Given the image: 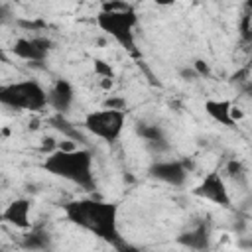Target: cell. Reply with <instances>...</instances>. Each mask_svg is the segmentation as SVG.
I'll use <instances>...</instances> for the list:
<instances>
[{"mask_svg": "<svg viewBox=\"0 0 252 252\" xmlns=\"http://www.w3.org/2000/svg\"><path fill=\"white\" fill-rule=\"evenodd\" d=\"M93 69H94L96 77H100L102 81H112L114 79V69L104 59H94L93 61Z\"/></svg>", "mask_w": 252, "mask_h": 252, "instance_id": "17", "label": "cell"}, {"mask_svg": "<svg viewBox=\"0 0 252 252\" xmlns=\"http://www.w3.org/2000/svg\"><path fill=\"white\" fill-rule=\"evenodd\" d=\"M224 175L232 183H236V187H240V189L248 187V171H246V167H244V163L240 159H236V158L228 159L226 165H224Z\"/></svg>", "mask_w": 252, "mask_h": 252, "instance_id": "16", "label": "cell"}, {"mask_svg": "<svg viewBox=\"0 0 252 252\" xmlns=\"http://www.w3.org/2000/svg\"><path fill=\"white\" fill-rule=\"evenodd\" d=\"M203 108H205V112H207L215 122H219L220 126H226V128L236 126V122H234V118H232V108H234V104H232L228 98H209V100H205Z\"/></svg>", "mask_w": 252, "mask_h": 252, "instance_id": "13", "label": "cell"}, {"mask_svg": "<svg viewBox=\"0 0 252 252\" xmlns=\"http://www.w3.org/2000/svg\"><path fill=\"white\" fill-rule=\"evenodd\" d=\"M191 173V163L187 159H156L148 167V175L159 183L181 189L187 185Z\"/></svg>", "mask_w": 252, "mask_h": 252, "instance_id": "7", "label": "cell"}, {"mask_svg": "<svg viewBox=\"0 0 252 252\" xmlns=\"http://www.w3.org/2000/svg\"><path fill=\"white\" fill-rule=\"evenodd\" d=\"M32 209H33L32 199H28V197H16L14 201H10L4 207L2 220L8 222L14 228L30 230L32 228Z\"/></svg>", "mask_w": 252, "mask_h": 252, "instance_id": "10", "label": "cell"}, {"mask_svg": "<svg viewBox=\"0 0 252 252\" xmlns=\"http://www.w3.org/2000/svg\"><path fill=\"white\" fill-rule=\"evenodd\" d=\"M102 108H110V110H126L128 108V100L124 96H116L110 94L102 100Z\"/></svg>", "mask_w": 252, "mask_h": 252, "instance_id": "18", "label": "cell"}, {"mask_svg": "<svg viewBox=\"0 0 252 252\" xmlns=\"http://www.w3.org/2000/svg\"><path fill=\"white\" fill-rule=\"evenodd\" d=\"M191 65H193V69L197 71L199 79H201V77H209V75H211V67H209V63H207L205 59H195Z\"/></svg>", "mask_w": 252, "mask_h": 252, "instance_id": "19", "label": "cell"}, {"mask_svg": "<svg viewBox=\"0 0 252 252\" xmlns=\"http://www.w3.org/2000/svg\"><path fill=\"white\" fill-rule=\"evenodd\" d=\"M126 126V110H110V108H98L91 110L83 118V130L89 136H94L106 144L118 142Z\"/></svg>", "mask_w": 252, "mask_h": 252, "instance_id": "5", "label": "cell"}, {"mask_svg": "<svg viewBox=\"0 0 252 252\" xmlns=\"http://www.w3.org/2000/svg\"><path fill=\"white\" fill-rule=\"evenodd\" d=\"M49 124H51L57 132H61L69 142H87V138L83 136V132L79 130V126L73 124L65 114H53V116L49 118Z\"/></svg>", "mask_w": 252, "mask_h": 252, "instance_id": "15", "label": "cell"}, {"mask_svg": "<svg viewBox=\"0 0 252 252\" xmlns=\"http://www.w3.org/2000/svg\"><path fill=\"white\" fill-rule=\"evenodd\" d=\"M118 203L93 197L73 199L63 205V215L71 224L94 234L112 248L124 240L118 230Z\"/></svg>", "mask_w": 252, "mask_h": 252, "instance_id": "1", "label": "cell"}, {"mask_svg": "<svg viewBox=\"0 0 252 252\" xmlns=\"http://www.w3.org/2000/svg\"><path fill=\"white\" fill-rule=\"evenodd\" d=\"M47 96L49 108H53L55 114H67L75 102V87L67 79H55L47 89Z\"/></svg>", "mask_w": 252, "mask_h": 252, "instance_id": "11", "label": "cell"}, {"mask_svg": "<svg viewBox=\"0 0 252 252\" xmlns=\"http://www.w3.org/2000/svg\"><path fill=\"white\" fill-rule=\"evenodd\" d=\"M246 8H248V10L252 12V2H248V4H246Z\"/></svg>", "mask_w": 252, "mask_h": 252, "instance_id": "22", "label": "cell"}, {"mask_svg": "<svg viewBox=\"0 0 252 252\" xmlns=\"http://www.w3.org/2000/svg\"><path fill=\"white\" fill-rule=\"evenodd\" d=\"M179 75H181L183 81H197V79H199V75H197V71L193 69V65H191V67H189V65H187V67H181V69H179Z\"/></svg>", "mask_w": 252, "mask_h": 252, "instance_id": "20", "label": "cell"}, {"mask_svg": "<svg viewBox=\"0 0 252 252\" xmlns=\"http://www.w3.org/2000/svg\"><path fill=\"white\" fill-rule=\"evenodd\" d=\"M114 250H116V252H142L140 248H136L134 244H130L126 238H124V240H122V242H120V244H118Z\"/></svg>", "mask_w": 252, "mask_h": 252, "instance_id": "21", "label": "cell"}, {"mask_svg": "<svg viewBox=\"0 0 252 252\" xmlns=\"http://www.w3.org/2000/svg\"><path fill=\"white\" fill-rule=\"evenodd\" d=\"M0 104L18 112H41L49 106V96L35 79H22L0 87Z\"/></svg>", "mask_w": 252, "mask_h": 252, "instance_id": "4", "label": "cell"}, {"mask_svg": "<svg viewBox=\"0 0 252 252\" xmlns=\"http://www.w3.org/2000/svg\"><path fill=\"white\" fill-rule=\"evenodd\" d=\"M96 26L102 33L110 35L120 47H124L132 57H138V43H136V28H138V14L130 4L124 10H100L96 14Z\"/></svg>", "mask_w": 252, "mask_h": 252, "instance_id": "3", "label": "cell"}, {"mask_svg": "<svg viewBox=\"0 0 252 252\" xmlns=\"http://www.w3.org/2000/svg\"><path fill=\"white\" fill-rule=\"evenodd\" d=\"M211 238H213V228L207 219L193 222L191 226L183 228L177 236L175 242L191 252H207L211 248Z\"/></svg>", "mask_w": 252, "mask_h": 252, "instance_id": "9", "label": "cell"}, {"mask_svg": "<svg viewBox=\"0 0 252 252\" xmlns=\"http://www.w3.org/2000/svg\"><path fill=\"white\" fill-rule=\"evenodd\" d=\"M191 195H195L203 201H209L217 207H222V209L232 207V195H230L226 177L219 169L205 173V177H201V181L191 189Z\"/></svg>", "mask_w": 252, "mask_h": 252, "instance_id": "6", "label": "cell"}, {"mask_svg": "<svg viewBox=\"0 0 252 252\" xmlns=\"http://www.w3.org/2000/svg\"><path fill=\"white\" fill-rule=\"evenodd\" d=\"M41 167L63 181H69L83 191H93L96 187L94 179V156L89 148L61 150L55 148L43 158Z\"/></svg>", "mask_w": 252, "mask_h": 252, "instance_id": "2", "label": "cell"}, {"mask_svg": "<svg viewBox=\"0 0 252 252\" xmlns=\"http://www.w3.org/2000/svg\"><path fill=\"white\" fill-rule=\"evenodd\" d=\"M136 134L138 138H142L146 142V146L154 152V154H163L169 150V140H167V134L165 130L156 124V122H138L136 124Z\"/></svg>", "mask_w": 252, "mask_h": 252, "instance_id": "12", "label": "cell"}, {"mask_svg": "<svg viewBox=\"0 0 252 252\" xmlns=\"http://www.w3.org/2000/svg\"><path fill=\"white\" fill-rule=\"evenodd\" d=\"M22 248L28 252H45L51 248V234L43 226H32L22 234Z\"/></svg>", "mask_w": 252, "mask_h": 252, "instance_id": "14", "label": "cell"}, {"mask_svg": "<svg viewBox=\"0 0 252 252\" xmlns=\"http://www.w3.org/2000/svg\"><path fill=\"white\" fill-rule=\"evenodd\" d=\"M53 41L45 35H30V37H18L12 45V53L28 63H43L51 51Z\"/></svg>", "mask_w": 252, "mask_h": 252, "instance_id": "8", "label": "cell"}]
</instances>
